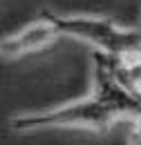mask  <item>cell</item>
<instances>
[{
    "label": "cell",
    "mask_w": 141,
    "mask_h": 145,
    "mask_svg": "<svg viewBox=\"0 0 141 145\" xmlns=\"http://www.w3.org/2000/svg\"><path fill=\"white\" fill-rule=\"evenodd\" d=\"M119 121L114 112L105 107L99 98L90 96L83 101H76L58 109L40 112V114H27V116H14L9 121V129L14 132H32L40 127H90L103 132Z\"/></svg>",
    "instance_id": "2"
},
{
    "label": "cell",
    "mask_w": 141,
    "mask_h": 145,
    "mask_svg": "<svg viewBox=\"0 0 141 145\" xmlns=\"http://www.w3.org/2000/svg\"><path fill=\"white\" fill-rule=\"evenodd\" d=\"M58 34L83 38L99 47L101 54L125 56L141 52V27L125 29L114 25L107 18H90V16H56L49 11Z\"/></svg>",
    "instance_id": "1"
},
{
    "label": "cell",
    "mask_w": 141,
    "mask_h": 145,
    "mask_svg": "<svg viewBox=\"0 0 141 145\" xmlns=\"http://www.w3.org/2000/svg\"><path fill=\"white\" fill-rule=\"evenodd\" d=\"M92 60H94V94L92 96L112 109L117 118L141 121V98L130 94L117 80L112 65H110V56L96 52L92 54Z\"/></svg>",
    "instance_id": "3"
},
{
    "label": "cell",
    "mask_w": 141,
    "mask_h": 145,
    "mask_svg": "<svg viewBox=\"0 0 141 145\" xmlns=\"http://www.w3.org/2000/svg\"><path fill=\"white\" fill-rule=\"evenodd\" d=\"M56 36H61V34L54 25L49 11L45 9L38 20H34L25 29H20L18 34L2 40V58H18V56L38 52V49L47 47Z\"/></svg>",
    "instance_id": "4"
}]
</instances>
